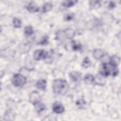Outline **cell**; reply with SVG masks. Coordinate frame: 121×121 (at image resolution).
Here are the masks:
<instances>
[{
    "mask_svg": "<svg viewBox=\"0 0 121 121\" xmlns=\"http://www.w3.org/2000/svg\"><path fill=\"white\" fill-rule=\"evenodd\" d=\"M52 88L55 94L58 95H64L68 91L69 85L65 80L55 79L52 84Z\"/></svg>",
    "mask_w": 121,
    "mask_h": 121,
    "instance_id": "cell-1",
    "label": "cell"
},
{
    "mask_svg": "<svg viewBox=\"0 0 121 121\" xmlns=\"http://www.w3.org/2000/svg\"><path fill=\"white\" fill-rule=\"evenodd\" d=\"M100 73L104 77H107L109 75L116 76L118 73V70L116 66L112 65L110 63H104Z\"/></svg>",
    "mask_w": 121,
    "mask_h": 121,
    "instance_id": "cell-2",
    "label": "cell"
},
{
    "mask_svg": "<svg viewBox=\"0 0 121 121\" xmlns=\"http://www.w3.org/2000/svg\"><path fill=\"white\" fill-rule=\"evenodd\" d=\"M26 78L20 74H16L14 75L12 82L13 84L17 87H20L24 86L26 83Z\"/></svg>",
    "mask_w": 121,
    "mask_h": 121,
    "instance_id": "cell-3",
    "label": "cell"
},
{
    "mask_svg": "<svg viewBox=\"0 0 121 121\" xmlns=\"http://www.w3.org/2000/svg\"><path fill=\"white\" fill-rule=\"evenodd\" d=\"M48 55L47 52L43 50H38L35 52L34 57L36 60H40L41 59H45Z\"/></svg>",
    "mask_w": 121,
    "mask_h": 121,
    "instance_id": "cell-4",
    "label": "cell"
},
{
    "mask_svg": "<svg viewBox=\"0 0 121 121\" xmlns=\"http://www.w3.org/2000/svg\"><path fill=\"white\" fill-rule=\"evenodd\" d=\"M30 101L34 104L40 102V96L39 93L36 91L33 92L30 95Z\"/></svg>",
    "mask_w": 121,
    "mask_h": 121,
    "instance_id": "cell-5",
    "label": "cell"
},
{
    "mask_svg": "<svg viewBox=\"0 0 121 121\" xmlns=\"http://www.w3.org/2000/svg\"><path fill=\"white\" fill-rule=\"evenodd\" d=\"M52 110L54 112L60 114L64 112V107L61 103L55 102L53 105Z\"/></svg>",
    "mask_w": 121,
    "mask_h": 121,
    "instance_id": "cell-6",
    "label": "cell"
},
{
    "mask_svg": "<svg viewBox=\"0 0 121 121\" xmlns=\"http://www.w3.org/2000/svg\"><path fill=\"white\" fill-rule=\"evenodd\" d=\"M26 9L27 10L32 13L36 12L39 11V7L34 2H30L28 4V5L26 7Z\"/></svg>",
    "mask_w": 121,
    "mask_h": 121,
    "instance_id": "cell-7",
    "label": "cell"
},
{
    "mask_svg": "<svg viewBox=\"0 0 121 121\" xmlns=\"http://www.w3.org/2000/svg\"><path fill=\"white\" fill-rule=\"evenodd\" d=\"M69 77L72 81L77 82L81 78V73L78 71H72L70 73Z\"/></svg>",
    "mask_w": 121,
    "mask_h": 121,
    "instance_id": "cell-8",
    "label": "cell"
},
{
    "mask_svg": "<svg viewBox=\"0 0 121 121\" xmlns=\"http://www.w3.org/2000/svg\"><path fill=\"white\" fill-rule=\"evenodd\" d=\"M62 32L64 35H65V37L68 39H71L75 35V32L72 29H67Z\"/></svg>",
    "mask_w": 121,
    "mask_h": 121,
    "instance_id": "cell-9",
    "label": "cell"
},
{
    "mask_svg": "<svg viewBox=\"0 0 121 121\" xmlns=\"http://www.w3.org/2000/svg\"><path fill=\"white\" fill-rule=\"evenodd\" d=\"M36 87L41 90H44L46 87V81L44 79H40L38 80L36 84Z\"/></svg>",
    "mask_w": 121,
    "mask_h": 121,
    "instance_id": "cell-10",
    "label": "cell"
},
{
    "mask_svg": "<svg viewBox=\"0 0 121 121\" xmlns=\"http://www.w3.org/2000/svg\"><path fill=\"white\" fill-rule=\"evenodd\" d=\"M104 77L102 75L100 74V75H98L95 78L94 81L95 82V83L97 85L103 86L105 83V80L104 78Z\"/></svg>",
    "mask_w": 121,
    "mask_h": 121,
    "instance_id": "cell-11",
    "label": "cell"
},
{
    "mask_svg": "<svg viewBox=\"0 0 121 121\" xmlns=\"http://www.w3.org/2000/svg\"><path fill=\"white\" fill-rule=\"evenodd\" d=\"M104 54L103 51L100 49H95L94 51L93 55L96 60H99L103 57Z\"/></svg>",
    "mask_w": 121,
    "mask_h": 121,
    "instance_id": "cell-12",
    "label": "cell"
},
{
    "mask_svg": "<svg viewBox=\"0 0 121 121\" xmlns=\"http://www.w3.org/2000/svg\"><path fill=\"white\" fill-rule=\"evenodd\" d=\"M120 58L116 55L112 56L110 59V62H109L112 65L117 67L120 63Z\"/></svg>",
    "mask_w": 121,
    "mask_h": 121,
    "instance_id": "cell-13",
    "label": "cell"
},
{
    "mask_svg": "<svg viewBox=\"0 0 121 121\" xmlns=\"http://www.w3.org/2000/svg\"><path fill=\"white\" fill-rule=\"evenodd\" d=\"M94 80L95 78L90 74H86L84 77V81L87 84H92L94 82Z\"/></svg>",
    "mask_w": 121,
    "mask_h": 121,
    "instance_id": "cell-14",
    "label": "cell"
},
{
    "mask_svg": "<svg viewBox=\"0 0 121 121\" xmlns=\"http://www.w3.org/2000/svg\"><path fill=\"white\" fill-rule=\"evenodd\" d=\"M52 8V5L51 3L46 2L44 4L43 6V12H47L50 11Z\"/></svg>",
    "mask_w": 121,
    "mask_h": 121,
    "instance_id": "cell-15",
    "label": "cell"
},
{
    "mask_svg": "<svg viewBox=\"0 0 121 121\" xmlns=\"http://www.w3.org/2000/svg\"><path fill=\"white\" fill-rule=\"evenodd\" d=\"M77 2V0H65L62 2V5L65 7H70Z\"/></svg>",
    "mask_w": 121,
    "mask_h": 121,
    "instance_id": "cell-16",
    "label": "cell"
},
{
    "mask_svg": "<svg viewBox=\"0 0 121 121\" xmlns=\"http://www.w3.org/2000/svg\"><path fill=\"white\" fill-rule=\"evenodd\" d=\"M35 105V109L38 112H41L45 109V106L43 104L40 103V102L36 104Z\"/></svg>",
    "mask_w": 121,
    "mask_h": 121,
    "instance_id": "cell-17",
    "label": "cell"
},
{
    "mask_svg": "<svg viewBox=\"0 0 121 121\" xmlns=\"http://www.w3.org/2000/svg\"><path fill=\"white\" fill-rule=\"evenodd\" d=\"M91 64V62L89 58L88 57H86L83 60V61L82 62V66L84 68L86 69L90 66Z\"/></svg>",
    "mask_w": 121,
    "mask_h": 121,
    "instance_id": "cell-18",
    "label": "cell"
},
{
    "mask_svg": "<svg viewBox=\"0 0 121 121\" xmlns=\"http://www.w3.org/2000/svg\"><path fill=\"white\" fill-rule=\"evenodd\" d=\"M89 5L90 7L93 9L98 8L101 6V3L99 1H90Z\"/></svg>",
    "mask_w": 121,
    "mask_h": 121,
    "instance_id": "cell-19",
    "label": "cell"
},
{
    "mask_svg": "<svg viewBox=\"0 0 121 121\" xmlns=\"http://www.w3.org/2000/svg\"><path fill=\"white\" fill-rule=\"evenodd\" d=\"M13 26L16 28H20L21 26V20L17 17H15L13 20Z\"/></svg>",
    "mask_w": 121,
    "mask_h": 121,
    "instance_id": "cell-20",
    "label": "cell"
},
{
    "mask_svg": "<svg viewBox=\"0 0 121 121\" xmlns=\"http://www.w3.org/2000/svg\"><path fill=\"white\" fill-rule=\"evenodd\" d=\"M24 32L26 35H30L33 33V27L30 26H26L24 29Z\"/></svg>",
    "mask_w": 121,
    "mask_h": 121,
    "instance_id": "cell-21",
    "label": "cell"
},
{
    "mask_svg": "<svg viewBox=\"0 0 121 121\" xmlns=\"http://www.w3.org/2000/svg\"><path fill=\"white\" fill-rule=\"evenodd\" d=\"M74 17H75V15L74 13H69L66 14L64 15V18L65 20L69 21H71L73 20L74 18Z\"/></svg>",
    "mask_w": 121,
    "mask_h": 121,
    "instance_id": "cell-22",
    "label": "cell"
},
{
    "mask_svg": "<svg viewBox=\"0 0 121 121\" xmlns=\"http://www.w3.org/2000/svg\"><path fill=\"white\" fill-rule=\"evenodd\" d=\"M72 47L73 50L78 51L81 48V45L79 43H78L73 41L72 42Z\"/></svg>",
    "mask_w": 121,
    "mask_h": 121,
    "instance_id": "cell-23",
    "label": "cell"
},
{
    "mask_svg": "<svg viewBox=\"0 0 121 121\" xmlns=\"http://www.w3.org/2000/svg\"><path fill=\"white\" fill-rule=\"evenodd\" d=\"M48 43V37L47 36H44L42 40L40 42V43H39L41 44H43V45H44V44H47Z\"/></svg>",
    "mask_w": 121,
    "mask_h": 121,
    "instance_id": "cell-24",
    "label": "cell"
},
{
    "mask_svg": "<svg viewBox=\"0 0 121 121\" xmlns=\"http://www.w3.org/2000/svg\"><path fill=\"white\" fill-rule=\"evenodd\" d=\"M76 104L78 106H83V105H85V102L83 100H78V101H77Z\"/></svg>",
    "mask_w": 121,
    "mask_h": 121,
    "instance_id": "cell-25",
    "label": "cell"
},
{
    "mask_svg": "<svg viewBox=\"0 0 121 121\" xmlns=\"http://www.w3.org/2000/svg\"><path fill=\"white\" fill-rule=\"evenodd\" d=\"M115 3L114 2H110L109 4V7H110V8H113L114 7H115Z\"/></svg>",
    "mask_w": 121,
    "mask_h": 121,
    "instance_id": "cell-26",
    "label": "cell"
}]
</instances>
